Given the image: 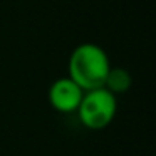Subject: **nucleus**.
Listing matches in <instances>:
<instances>
[{"instance_id":"obj_1","label":"nucleus","mask_w":156,"mask_h":156,"mask_svg":"<svg viewBox=\"0 0 156 156\" xmlns=\"http://www.w3.org/2000/svg\"><path fill=\"white\" fill-rule=\"evenodd\" d=\"M111 62L106 51L98 44H79L69 55L67 77L72 79L82 91H92L104 86Z\"/></svg>"},{"instance_id":"obj_2","label":"nucleus","mask_w":156,"mask_h":156,"mask_svg":"<svg viewBox=\"0 0 156 156\" xmlns=\"http://www.w3.org/2000/svg\"><path fill=\"white\" fill-rule=\"evenodd\" d=\"M118 111L116 96L108 89L99 87L92 91H86L77 108V116L82 126L91 131H101L112 122Z\"/></svg>"},{"instance_id":"obj_3","label":"nucleus","mask_w":156,"mask_h":156,"mask_svg":"<svg viewBox=\"0 0 156 156\" xmlns=\"http://www.w3.org/2000/svg\"><path fill=\"white\" fill-rule=\"evenodd\" d=\"M82 96H84V91L67 76L55 79L49 87V102L55 111L62 114L77 111Z\"/></svg>"},{"instance_id":"obj_4","label":"nucleus","mask_w":156,"mask_h":156,"mask_svg":"<svg viewBox=\"0 0 156 156\" xmlns=\"http://www.w3.org/2000/svg\"><path fill=\"white\" fill-rule=\"evenodd\" d=\"M133 84V79H131V74H129L126 69L122 67H111L106 76V81H104V86L102 87L108 89L111 94L118 96V94H124L126 91H129Z\"/></svg>"}]
</instances>
